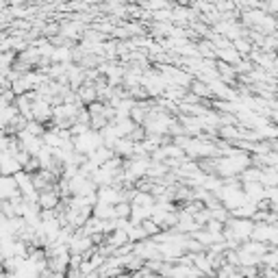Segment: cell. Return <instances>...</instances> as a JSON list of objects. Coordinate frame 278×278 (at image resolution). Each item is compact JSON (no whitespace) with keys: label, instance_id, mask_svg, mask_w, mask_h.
<instances>
[{"label":"cell","instance_id":"1","mask_svg":"<svg viewBox=\"0 0 278 278\" xmlns=\"http://www.w3.org/2000/svg\"><path fill=\"white\" fill-rule=\"evenodd\" d=\"M191 93H196L198 98H209V96H215L213 87H211V85H204V83H193V85H191Z\"/></svg>","mask_w":278,"mask_h":278},{"label":"cell","instance_id":"2","mask_svg":"<svg viewBox=\"0 0 278 278\" xmlns=\"http://www.w3.org/2000/svg\"><path fill=\"white\" fill-rule=\"evenodd\" d=\"M13 4H22V2H26V0H11Z\"/></svg>","mask_w":278,"mask_h":278}]
</instances>
